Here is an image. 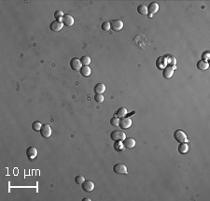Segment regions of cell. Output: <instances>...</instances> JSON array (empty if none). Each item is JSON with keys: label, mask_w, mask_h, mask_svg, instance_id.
Masks as SVG:
<instances>
[{"label": "cell", "mask_w": 210, "mask_h": 201, "mask_svg": "<svg viewBox=\"0 0 210 201\" xmlns=\"http://www.w3.org/2000/svg\"><path fill=\"white\" fill-rule=\"evenodd\" d=\"M110 138L112 140L114 141H123L125 138H126V135L123 131H121V130H114L112 131L111 134H110Z\"/></svg>", "instance_id": "obj_1"}, {"label": "cell", "mask_w": 210, "mask_h": 201, "mask_svg": "<svg viewBox=\"0 0 210 201\" xmlns=\"http://www.w3.org/2000/svg\"><path fill=\"white\" fill-rule=\"evenodd\" d=\"M174 138H175V140L179 143H183V142L188 141L187 135L180 129L176 130L175 132H174Z\"/></svg>", "instance_id": "obj_2"}, {"label": "cell", "mask_w": 210, "mask_h": 201, "mask_svg": "<svg viewBox=\"0 0 210 201\" xmlns=\"http://www.w3.org/2000/svg\"><path fill=\"white\" fill-rule=\"evenodd\" d=\"M113 171L117 174H128L127 167L124 164H116L113 166Z\"/></svg>", "instance_id": "obj_3"}, {"label": "cell", "mask_w": 210, "mask_h": 201, "mask_svg": "<svg viewBox=\"0 0 210 201\" xmlns=\"http://www.w3.org/2000/svg\"><path fill=\"white\" fill-rule=\"evenodd\" d=\"M70 66L74 71H80L81 68H82V64H81V61L79 58H72L70 60Z\"/></svg>", "instance_id": "obj_4"}, {"label": "cell", "mask_w": 210, "mask_h": 201, "mask_svg": "<svg viewBox=\"0 0 210 201\" xmlns=\"http://www.w3.org/2000/svg\"><path fill=\"white\" fill-rule=\"evenodd\" d=\"M132 119L130 117H123V118H121L120 120V125L119 126H121V128L122 129H128V128H130L132 126Z\"/></svg>", "instance_id": "obj_5"}, {"label": "cell", "mask_w": 210, "mask_h": 201, "mask_svg": "<svg viewBox=\"0 0 210 201\" xmlns=\"http://www.w3.org/2000/svg\"><path fill=\"white\" fill-rule=\"evenodd\" d=\"M38 149L34 147V146H30L27 148V150H26V155H27V158L29 159V160H31L33 161L34 159L38 156Z\"/></svg>", "instance_id": "obj_6"}, {"label": "cell", "mask_w": 210, "mask_h": 201, "mask_svg": "<svg viewBox=\"0 0 210 201\" xmlns=\"http://www.w3.org/2000/svg\"><path fill=\"white\" fill-rule=\"evenodd\" d=\"M40 134L44 138H49L50 136H52V127H50L49 125H42L41 129H40Z\"/></svg>", "instance_id": "obj_7"}, {"label": "cell", "mask_w": 210, "mask_h": 201, "mask_svg": "<svg viewBox=\"0 0 210 201\" xmlns=\"http://www.w3.org/2000/svg\"><path fill=\"white\" fill-rule=\"evenodd\" d=\"M159 10V5L156 2H152L150 4V6L148 7V18H151L153 15L158 12Z\"/></svg>", "instance_id": "obj_8"}, {"label": "cell", "mask_w": 210, "mask_h": 201, "mask_svg": "<svg viewBox=\"0 0 210 201\" xmlns=\"http://www.w3.org/2000/svg\"><path fill=\"white\" fill-rule=\"evenodd\" d=\"M110 27L111 29H113L114 31H121L123 28V22L121 20H113L110 22Z\"/></svg>", "instance_id": "obj_9"}, {"label": "cell", "mask_w": 210, "mask_h": 201, "mask_svg": "<svg viewBox=\"0 0 210 201\" xmlns=\"http://www.w3.org/2000/svg\"><path fill=\"white\" fill-rule=\"evenodd\" d=\"M63 27H64V24L62 22H59L57 20L53 21L50 25V30L53 31V32H60V31L63 29Z\"/></svg>", "instance_id": "obj_10"}, {"label": "cell", "mask_w": 210, "mask_h": 201, "mask_svg": "<svg viewBox=\"0 0 210 201\" xmlns=\"http://www.w3.org/2000/svg\"><path fill=\"white\" fill-rule=\"evenodd\" d=\"M156 66L160 69H165L167 66V58L165 56H160L156 60Z\"/></svg>", "instance_id": "obj_11"}, {"label": "cell", "mask_w": 210, "mask_h": 201, "mask_svg": "<svg viewBox=\"0 0 210 201\" xmlns=\"http://www.w3.org/2000/svg\"><path fill=\"white\" fill-rule=\"evenodd\" d=\"M75 23V20L73 18V16H71L70 14H65L63 17V24L66 26H73V24Z\"/></svg>", "instance_id": "obj_12"}, {"label": "cell", "mask_w": 210, "mask_h": 201, "mask_svg": "<svg viewBox=\"0 0 210 201\" xmlns=\"http://www.w3.org/2000/svg\"><path fill=\"white\" fill-rule=\"evenodd\" d=\"M81 185H82L83 191L88 192V193L94 191V183L92 181H84V182Z\"/></svg>", "instance_id": "obj_13"}, {"label": "cell", "mask_w": 210, "mask_h": 201, "mask_svg": "<svg viewBox=\"0 0 210 201\" xmlns=\"http://www.w3.org/2000/svg\"><path fill=\"white\" fill-rule=\"evenodd\" d=\"M174 75V68L173 66H168L165 69H162V76L165 77V79H170L172 78Z\"/></svg>", "instance_id": "obj_14"}, {"label": "cell", "mask_w": 210, "mask_h": 201, "mask_svg": "<svg viewBox=\"0 0 210 201\" xmlns=\"http://www.w3.org/2000/svg\"><path fill=\"white\" fill-rule=\"evenodd\" d=\"M123 144H124L125 148L132 149L136 146V140H135V138H126L123 140Z\"/></svg>", "instance_id": "obj_15"}, {"label": "cell", "mask_w": 210, "mask_h": 201, "mask_svg": "<svg viewBox=\"0 0 210 201\" xmlns=\"http://www.w3.org/2000/svg\"><path fill=\"white\" fill-rule=\"evenodd\" d=\"M197 68L199 70H201V71H204V70H206L208 69L209 68V64H208V62L206 61H204V60H200L197 62Z\"/></svg>", "instance_id": "obj_16"}, {"label": "cell", "mask_w": 210, "mask_h": 201, "mask_svg": "<svg viewBox=\"0 0 210 201\" xmlns=\"http://www.w3.org/2000/svg\"><path fill=\"white\" fill-rule=\"evenodd\" d=\"M178 152L179 153H182V154H185L187 153L189 151V144L186 143V142H183V143H180L179 144V146H178Z\"/></svg>", "instance_id": "obj_17"}, {"label": "cell", "mask_w": 210, "mask_h": 201, "mask_svg": "<svg viewBox=\"0 0 210 201\" xmlns=\"http://www.w3.org/2000/svg\"><path fill=\"white\" fill-rule=\"evenodd\" d=\"M106 85L104 83H97L94 88V91L95 94H104L106 92Z\"/></svg>", "instance_id": "obj_18"}, {"label": "cell", "mask_w": 210, "mask_h": 201, "mask_svg": "<svg viewBox=\"0 0 210 201\" xmlns=\"http://www.w3.org/2000/svg\"><path fill=\"white\" fill-rule=\"evenodd\" d=\"M114 149H115V151L116 152H118V153H121V152H122L125 149V147H124V144H123V142L122 141H121V140H119V141H115V143H114Z\"/></svg>", "instance_id": "obj_19"}, {"label": "cell", "mask_w": 210, "mask_h": 201, "mask_svg": "<svg viewBox=\"0 0 210 201\" xmlns=\"http://www.w3.org/2000/svg\"><path fill=\"white\" fill-rule=\"evenodd\" d=\"M91 68H89V66H83L80 69V74L83 77H89L91 75Z\"/></svg>", "instance_id": "obj_20"}, {"label": "cell", "mask_w": 210, "mask_h": 201, "mask_svg": "<svg viewBox=\"0 0 210 201\" xmlns=\"http://www.w3.org/2000/svg\"><path fill=\"white\" fill-rule=\"evenodd\" d=\"M137 12L141 15H148V7L144 4L139 5L137 7Z\"/></svg>", "instance_id": "obj_21"}, {"label": "cell", "mask_w": 210, "mask_h": 201, "mask_svg": "<svg viewBox=\"0 0 210 201\" xmlns=\"http://www.w3.org/2000/svg\"><path fill=\"white\" fill-rule=\"evenodd\" d=\"M127 113H128V111L125 108H120V109L116 111V116L119 118H123L127 115Z\"/></svg>", "instance_id": "obj_22"}, {"label": "cell", "mask_w": 210, "mask_h": 201, "mask_svg": "<svg viewBox=\"0 0 210 201\" xmlns=\"http://www.w3.org/2000/svg\"><path fill=\"white\" fill-rule=\"evenodd\" d=\"M31 127H32V129H33L34 131L38 132V131H40V129H41L42 123H40V122H38V121H35V122H34V123H32Z\"/></svg>", "instance_id": "obj_23"}, {"label": "cell", "mask_w": 210, "mask_h": 201, "mask_svg": "<svg viewBox=\"0 0 210 201\" xmlns=\"http://www.w3.org/2000/svg\"><path fill=\"white\" fill-rule=\"evenodd\" d=\"M63 17H64V12L62 11V10L58 9L54 12V18L57 19V21H59V22L63 23Z\"/></svg>", "instance_id": "obj_24"}, {"label": "cell", "mask_w": 210, "mask_h": 201, "mask_svg": "<svg viewBox=\"0 0 210 201\" xmlns=\"http://www.w3.org/2000/svg\"><path fill=\"white\" fill-rule=\"evenodd\" d=\"M80 61L82 66H89L91 64V57L88 55H84L80 58Z\"/></svg>", "instance_id": "obj_25"}, {"label": "cell", "mask_w": 210, "mask_h": 201, "mask_svg": "<svg viewBox=\"0 0 210 201\" xmlns=\"http://www.w3.org/2000/svg\"><path fill=\"white\" fill-rule=\"evenodd\" d=\"M104 99H105V97L103 96V94H95L94 96V100L97 102V103H103L104 102Z\"/></svg>", "instance_id": "obj_26"}, {"label": "cell", "mask_w": 210, "mask_h": 201, "mask_svg": "<svg viewBox=\"0 0 210 201\" xmlns=\"http://www.w3.org/2000/svg\"><path fill=\"white\" fill-rule=\"evenodd\" d=\"M166 58H167V65H169L170 66H176V64H177V59L174 57V56H169V57H166Z\"/></svg>", "instance_id": "obj_27"}, {"label": "cell", "mask_w": 210, "mask_h": 201, "mask_svg": "<svg viewBox=\"0 0 210 201\" xmlns=\"http://www.w3.org/2000/svg\"><path fill=\"white\" fill-rule=\"evenodd\" d=\"M85 181V178L84 176H82V175H79V176H77L75 178V182L77 184H82Z\"/></svg>", "instance_id": "obj_28"}, {"label": "cell", "mask_w": 210, "mask_h": 201, "mask_svg": "<svg viewBox=\"0 0 210 201\" xmlns=\"http://www.w3.org/2000/svg\"><path fill=\"white\" fill-rule=\"evenodd\" d=\"M110 123H111V125L119 126V125H120V118H119V117H113V118H111Z\"/></svg>", "instance_id": "obj_29"}, {"label": "cell", "mask_w": 210, "mask_h": 201, "mask_svg": "<svg viewBox=\"0 0 210 201\" xmlns=\"http://www.w3.org/2000/svg\"><path fill=\"white\" fill-rule=\"evenodd\" d=\"M102 29L104 31H109L111 27H110V22H105L102 24Z\"/></svg>", "instance_id": "obj_30"}, {"label": "cell", "mask_w": 210, "mask_h": 201, "mask_svg": "<svg viewBox=\"0 0 210 201\" xmlns=\"http://www.w3.org/2000/svg\"><path fill=\"white\" fill-rule=\"evenodd\" d=\"M209 55H210L209 51H206V53H203V55H202V57H203V59H202V60H204V61H206V62H207V60L209 59Z\"/></svg>", "instance_id": "obj_31"}, {"label": "cell", "mask_w": 210, "mask_h": 201, "mask_svg": "<svg viewBox=\"0 0 210 201\" xmlns=\"http://www.w3.org/2000/svg\"><path fill=\"white\" fill-rule=\"evenodd\" d=\"M83 200H84V201H91V198L86 197V198H83Z\"/></svg>", "instance_id": "obj_32"}]
</instances>
